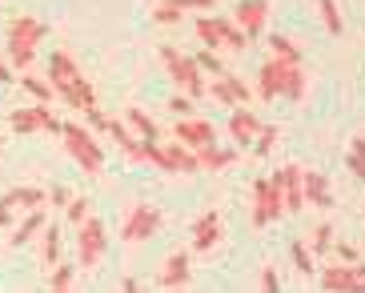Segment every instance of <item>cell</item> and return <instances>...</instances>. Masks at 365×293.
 I'll use <instances>...</instances> for the list:
<instances>
[{"mask_svg": "<svg viewBox=\"0 0 365 293\" xmlns=\"http://www.w3.org/2000/svg\"><path fill=\"white\" fill-rule=\"evenodd\" d=\"M4 225H12V213H9V209H0V229H4Z\"/></svg>", "mask_w": 365, "mask_h": 293, "instance_id": "obj_49", "label": "cell"}, {"mask_svg": "<svg viewBox=\"0 0 365 293\" xmlns=\"http://www.w3.org/2000/svg\"><path fill=\"white\" fill-rule=\"evenodd\" d=\"M125 125H129V133H137L140 141H157V120L145 117V109H125Z\"/></svg>", "mask_w": 365, "mask_h": 293, "instance_id": "obj_22", "label": "cell"}, {"mask_svg": "<svg viewBox=\"0 0 365 293\" xmlns=\"http://www.w3.org/2000/svg\"><path fill=\"white\" fill-rule=\"evenodd\" d=\"M345 161H349V169H354V177H357V181H365V161H361V157H354V153H349Z\"/></svg>", "mask_w": 365, "mask_h": 293, "instance_id": "obj_45", "label": "cell"}, {"mask_svg": "<svg viewBox=\"0 0 365 293\" xmlns=\"http://www.w3.org/2000/svg\"><path fill=\"white\" fill-rule=\"evenodd\" d=\"M277 289H281L277 269H273V265H265V269H261V293H277Z\"/></svg>", "mask_w": 365, "mask_h": 293, "instance_id": "obj_41", "label": "cell"}, {"mask_svg": "<svg viewBox=\"0 0 365 293\" xmlns=\"http://www.w3.org/2000/svg\"><path fill=\"white\" fill-rule=\"evenodd\" d=\"M229 21H233L245 36L261 33L265 21H269V0H237V12L229 16Z\"/></svg>", "mask_w": 365, "mask_h": 293, "instance_id": "obj_11", "label": "cell"}, {"mask_svg": "<svg viewBox=\"0 0 365 293\" xmlns=\"http://www.w3.org/2000/svg\"><path fill=\"white\" fill-rule=\"evenodd\" d=\"M173 113H181V117H193V97H185V93H177V97L169 101Z\"/></svg>", "mask_w": 365, "mask_h": 293, "instance_id": "obj_42", "label": "cell"}, {"mask_svg": "<svg viewBox=\"0 0 365 293\" xmlns=\"http://www.w3.org/2000/svg\"><path fill=\"white\" fill-rule=\"evenodd\" d=\"M21 85L29 88V93L41 101V105H48V97H53V85H48V81H41V76H24Z\"/></svg>", "mask_w": 365, "mask_h": 293, "instance_id": "obj_35", "label": "cell"}, {"mask_svg": "<svg viewBox=\"0 0 365 293\" xmlns=\"http://www.w3.org/2000/svg\"><path fill=\"white\" fill-rule=\"evenodd\" d=\"M333 250V229H329V221H322V225L313 229V245H309V253H329Z\"/></svg>", "mask_w": 365, "mask_h": 293, "instance_id": "obj_33", "label": "cell"}, {"mask_svg": "<svg viewBox=\"0 0 365 293\" xmlns=\"http://www.w3.org/2000/svg\"><path fill=\"white\" fill-rule=\"evenodd\" d=\"M285 217V197H281L277 177H257L253 181V225H269V221Z\"/></svg>", "mask_w": 365, "mask_h": 293, "instance_id": "obj_4", "label": "cell"}, {"mask_svg": "<svg viewBox=\"0 0 365 293\" xmlns=\"http://www.w3.org/2000/svg\"><path fill=\"white\" fill-rule=\"evenodd\" d=\"M48 201H53V205H56V209H65V205H68V201H73V193H68L65 185H53V189H48Z\"/></svg>", "mask_w": 365, "mask_h": 293, "instance_id": "obj_43", "label": "cell"}, {"mask_svg": "<svg viewBox=\"0 0 365 293\" xmlns=\"http://www.w3.org/2000/svg\"><path fill=\"white\" fill-rule=\"evenodd\" d=\"M120 293H140V285L133 282V277H125V282H120Z\"/></svg>", "mask_w": 365, "mask_h": 293, "instance_id": "obj_46", "label": "cell"}, {"mask_svg": "<svg viewBox=\"0 0 365 293\" xmlns=\"http://www.w3.org/2000/svg\"><path fill=\"white\" fill-rule=\"evenodd\" d=\"M261 125H265V120H261L257 113L241 109V105H237L233 117H229V133H233V141L241 145V149H245V145H253V137L261 133Z\"/></svg>", "mask_w": 365, "mask_h": 293, "instance_id": "obj_17", "label": "cell"}, {"mask_svg": "<svg viewBox=\"0 0 365 293\" xmlns=\"http://www.w3.org/2000/svg\"><path fill=\"white\" fill-rule=\"evenodd\" d=\"M9 81H12V68L4 65V61H0V85H9Z\"/></svg>", "mask_w": 365, "mask_h": 293, "instance_id": "obj_48", "label": "cell"}, {"mask_svg": "<svg viewBox=\"0 0 365 293\" xmlns=\"http://www.w3.org/2000/svg\"><path fill=\"white\" fill-rule=\"evenodd\" d=\"M48 193H44L41 185H21V189H9V193L0 197V209H24V213H33V209H44Z\"/></svg>", "mask_w": 365, "mask_h": 293, "instance_id": "obj_14", "label": "cell"}, {"mask_svg": "<svg viewBox=\"0 0 365 293\" xmlns=\"http://www.w3.org/2000/svg\"><path fill=\"white\" fill-rule=\"evenodd\" d=\"M221 241V213H201V217L193 221V253H209Z\"/></svg>", "mask_w": 365, "mask_h": 293, "instance_id": "obj_16", "label": "cell"}, {"mask_svg": "<svg viewBox=\"0 0 365 293\" xmlns=\"http://www.w3.org/2000/svg\"><path fill=\"white\" fill-rule=\"evenodd\" d=\"M333 250H337V257H341L345 265H357V245H349V241H337Z\"/></svg>", "mask_w": 365, "mask_h": 293, "instance_id": "obj_44", "label": "cell"}, {"mask_svg": "<svg viewBox=\"0 0 365 293\" xmlns=\"http://www.w3.org/2000/svg\"><path fill=\"white\" fill-rule=\"evenodd\" d=\"M349 153H354V157H361V161H365V137H357V141H354V149H349Z\"/></svg>", "mask_w": 365, "mask_h": 293, "instance_id": "obj_47", "label": "cell"}, {"mask_svg": "<svg viewBox=\"0 0 365 293\" xmlns=\"http://www.w3.org/2000/svg\"><path fill=\"white\" fill-rule=\"evenodd\" d=\"M269 53H273V61H281V65H301L297 44H293L289 36H281V33L269 36Z\"/></svg>", "mask_w": 365, "mask_h": 293, "instance_id": "obj_25", "label": "cell"}, {"mask_svg": "<svg viewBox=\"0 0 365 293\" xmlns=\"http://www.w3.org/2000/svg\"><path fill=\"white\" fill-rule=\"evenodd\" d=\"M173 137H177V145H185V149H201V145H213L217 129H213V120L209 117H185L173 125Z\"/></svg>", "mask_w": 365, "mask_h": 293, "instance_id": "obj_7", "label": "cell"}, {"mask_svg": "<svg viewBox=\"0 0 365 293\" xmlns=\"http://www.w3.org/2000/svg\"><path fill=\"white\" fill-rule=\"evenodd\" d=\"M53 93L68 101V109H81V113L97 109V88L88 85V76H81V73L68 76V81H61V85H53Z\"/></svg>", "mask_w": 365, "mask_h": 293, "instance_id": "obj_9", "label": "cell"}, {"mask_svg": "<svg viewBox=\"0 0 365 293\" xmlns=\"http://www.w3.org/2000/svg\"><path fill=\"white\" fill-rule=\"evenodd\" d=\"M289 257H293V265H297L305 277H317V269H313V253L305 250V241H293V245H289Z\"/></svg>", "mask_w": 365, "mask_h": 293, "instance_id": "obj_31", "label": "cell"}, {"mask_svg": "<svg viewBox=\"0 0 365 293\" xmlns=\"http://www.w3.org/2000/svg\"><path fill=\"white\" fill-rule=\"evenodd\" d=\"M53 293H68V289H53Z\"/></svg>", "mask_w": 365, "mask_h": 293, "instance_id": "obj_50", "label": "cell"}, {"mask_svg": "<svg viewBox=\"0 0 365 293\" xmlns=\"http://www.w3.org/2000/svg\"><path fill=\"white\" fill-rule=\"evenodd\" d=\"M285 197V213H301L305 209V193H301V165H285L281 173H273Z\"/></svg>", "mask_w": 365, "mask_h": 293, "instance_id": "obj_13", "label": "cell"}, {"mask_svg": "<svg viewBox=\"0 0 365 293\" xmlns=\"http://www.w3.org/2000/svg\"><path fill=\"white\" fill-rule=\"evenodd\" d=\"M41 261L44 265H61V229L48 225L41 237Z\"/></svg>", "mask_w": 365, "mask_h": 293, "instance_id": "obj_26", "label": "cell"}, {"mask_svg": "<svg viewBox=\"0 0 365 293\" xmlns=\"http://www.w3.org/2000/svg\"><path fill=\"white\" fill-rule=\"evenodd\" d=\"M277 137H281L277 125H261V133L253 137V153H257V157H269V153H273V145H277Z\"/></svg>", "mask_w": 365, "mask_h": 293, "instance_id": "obj_30", "label": "cell"}, {"mask_svg": "<svg viewBox=\"0 0 365 293\" xmlns=\"http://www.w3.org/2000/svg\"><path fill=\"white\" fill-rule=\"evenodd\" d=\"M289 68L297 65H281L269 56L265 65H261V76H257V97L261 101H273V97H285V81H289Z\"/></svg>", "mask_w": 365, "mask_h": 293, "instance_id": "obj_10", "label": "cell"}, {"mask_svg": "<svg viewBox=\"0 0 365 293\" xmlns=\"http://www.w3.org/2000/svg\"><path fill=\"white\" fill-rule=\"evenodd\" d=\"M165 153H169V173H197V157L193 149H185V145H165Z\"/></svg>", "mask_w": 365, "mask_h": 293, "instance_id": "obj_23", "label": "cell"}, {"mask_svg": "<svg viewBox=\"0 0 365 293\" xmlns=\"http://www.w3.org/2000/svg\"><path fill=\"white\" fill-rule=\"evenodd\" d=\"M193 61H197V68H201V73H213V76H221V73H225V65H221V56H217V53H209V48H205V53H197Z\"/></svg>", "mask_w": 365, "mask_h": 293, "instance_id": "obj_36", "label": "cell"}, {"mask_svg": "<svg viewBox=\"0 0 365 293\" xmlns=\"http://www.w3.org/2000/svg\"><path fill=\"white\" fill-rule=\"evenodd\" d=\"M12 129L16 133H36V129L61 133V120L48 113V105H33V109H16L12 113Z\"/></svg>", "mask_w": 365, "mask_h": 293, "instance_id": "obj_12", "label": "cell"}, {"mask_svg": "<svg viewBox=\"0 0 365 293\" xmlns=\"http://www.w3.org/2000/svg\"><path fill=\"white\" fill-rule=\"evenodd\" d=\"M317 12H322V21H325V33H333V36L345 33V21H341V12H337L333 0H317Z\"/></svg>", "mask_w": 365, "mask_h": 293, "instance_id": "obj_28", "label": "cell"}, {"mask_svg": "<svg viewBox=\"0 0 365 293\" xmlns=\"http://www.w3.org/2000/svg\"><path fill=\"white\" fill-rule=\"evenodd\" d=\"M185 12L177 9V4H169V0H157V9H153V24H161V29H173V24H181Z\"/></svg>", "mask_w": 365, "mask_h": 293, "instance_id": "obj_29", "label": "cell"}, {"mask_svg": "<svg viewBox=\"0 0 365 293\" xmlns=\"http://www.w3.org/2000/svg\"><path fill=\"white\" fill-rule=\"evenodd\" d=\"M44 221H48V213H44V209H33V213H24V221H21L16 229H12V245H16V250H21V245H29V241H33L36 233L44 229Z\"/></svg>", "mask_w": 365, "mask_h": 293, "instance_id": "obj_20", "label": "cell"}, {"mask_svg": "<svg viewBox=\"0 0 365 293\" xmlns=\"http://www.w3.org/2000/svg\"><path fill=\"white\" fill-rule=\"evenodd\" d=\"M61 137H65L68 157H73V161L81 165L88 177H101V173H105V149L97 145V137H93L85 125L68 120V125H61Z\"/></svg>", "mask_w": 365, "mask_h": 293, "instance_id": "obj_2", "label": "cell"}, {"mask_svg": "<svg viewBox=\"0 0 365 293\" xmlns=\"http://www.w3.org/2000/svg\"><path fill=\"white\" fill-rule=\"evenodd\" d=\"M221 44H225V48H233V53H249V36L241 33L229 16H221Z\"/></svg>", "mask_w": 365, "mask_h": 293, "instance_id": "obj_27", "label": "cell"}, {"mask_svg": "<svg viewBox=\"0 0 365 293\" xmlns=\"http://www.w3.org/2000/svg\"><path fill=\"white\" fill-rule=\"evenodd\" d=\"M48 285H53V289H68V285H73V265H53Z\"/></svg>", "mask_w": 365, "mask_h": 293, "instance_id": "obj_37", "label": "cell"}, {"mask_svg": "<svg viewBox=\"0 0 365 293\" xmlns=\"http://www.w3.org/2000/svg\"><path fill=\"white\" fill-rule=\"evenodd\" d=\"M209 93H213V101H221V105H229V109H237V101H233V93H229V85L217 76L213 85H209Z\"/></svg>", "mask_w": 365, "mask_h": 293, "instance_id": "obj_38", "label": "cell"}, {"mask_svg": "<svg viewBox=\"0 0 365 293\" xmlns=\"http://www.w3.org/2000/svg\"><path fill=\"white\" fill-rule=\"evenodd\" d=\"M101 257H105V225L88 217L76 225V261H81V269H93Z\"/></svg>", "mask_w": 365, "mask_h": 293, "instance_id": "obj_5", "label": "cell"}, {"mask_svg": "<svg viewBox=\"0 0 365 293\" xmlns=\"http://www.w3.org/2000/svg\"><path fill=\"white\" fill-rule=\"evenodd\" d=\"M325 293H365V265H329L322 273Z\"/></svg>", "mask_w": 365, "mask_h": 293, "instance_id": "obj_6", "label": "cell"}, {"mask_svg": "<svg viewBox=\"0 0 365 293\" xmlns=\"http://www.w3.org/2000/svg\"><path fill=\"white\" fill-rule=\"evenodd\" d=\"M285 97L289 101H301L305 97V68H289V81H285Z\"/></svg>", "mask_w": 365, "mask_h": 293, "instance_id": "obj_34", "label": "cell"}, {"mask_svg": "<svg viewBox=\"0 0 365 293\" xmlns=\"http://www.w3.org/2000/svg\"><path fill=\"white\" fill-rule=\"evenodd\" d=\"M301 193H305V205H317V209H333L329 177H325V173H313V169H301Z\"/></svg>", "mask_w": 365, "mask_h": 293, "instance_id": "obj_15", "label": "cell"}, {"mask_svg": "<svg viewBox=\"0 0 365 293\" xmlns=\"http://www.w3.org/2000/svg\"><path fill=\"white\" fill-rule=\"evenodd\" d=\"M81 68H76V61L68 53H53L48 56V85H61V81H68V76H76Z\"/></svg>", "mask_w": 365, "mask_h": 293, "instance_id": "obj_24", "label": "cell"}, {"mask_svg": "<svg viewBox=\"0 0 365 293\" xmlns=\"http://www.w3.org/2000/svg\"><path fill=\"white\" fill-rule=\"evenodd\" d=\"M169 4H177L181 12H189V9H193V12H213L217 0H169Z\"/></svg>", "mask_w": 365, "mask_h": 293, "instance_id": "obj_40", "label": "cell"}, {"mask_svg": "<svg viewBox=\"0 0 365 293\" xmlns=\"http://www.w3.org/2000/svg\"><path fill=\"white\" fill-rule=\"evenodd\" d=\"M185 282H189V253H173V257L165 261V269H161V285L181 289Z\"/></svg>", "mask_w": 365, "mask_h": 293, "instance_id": "obj_21", "label": "cell"}, {"mask_svg": "<svg viewBox=\"0 0 365 293\" xmlns=\"http://www.w3.org/2000/svg\"><path fill=\"white\" fill-rule=\"evenodd\" d=\"M48 36V24L41 16H16L9 24V61L12 68H29L36 61V48Z\"/></svg>", "mask_w": 365, "mask_h": 293, "instance_id": "obj_1", "label": "cell"}, {"mask_svg": "<svg viewBox=\"0 0 365 293\" xmlns=\"http://www.w3.org/2000/svg\"><path fill=\"white\" fill-rule=\"evenodd\" d=\"M221 81H225V85H229V93H233V101H237V105H245V101H249V88L241 85L237 76H229V73H221Z\"/></svg>", "mask_w": 365, "mask_h": 293, "instance_id": "obj_39", "label": "cell"}, {"mask_svg": "<svg viewBox=\"0 0 365 293\" xmlns=\"http://www.w3.org/2000/svg\"><path fill=\"white\" fill-rule=\"evenodd\" d=\"M65 213H68V221H73V225H81V221L93 217V201H88V197H73V201L65 205Z\"/></svg>", "mask_w": 365, "mask_h": 293, "instance_id": "obj_32", "label": "cell"}, {"mask_svg": "<svg viewBox=\"0 0 365 293\" xmlns=\"http://www.w3.org/2000/svg\"><path fill=\"white\" fill-rule=\"evenodd\" d=\"M161 61H165V68H169V76L177 81V85H181V93H185V97L201 101L205 93H209V85H205V76H201V68H197V61H193V56L177 53L173 44H161Z\"/></svg>", "mask_w": 365, "mask_h": 293, "instance_id": "obj_3", "label": "cell"}, {"mask_svg": "<svg viewBox=\"0 0 365 293\" xmlns=\"http://www.w3.org/2000/svg\"><path fill=\"white\" fill-rule=\"evenodd\" d=\"M193 29H197V41H201L209 53L225 48V44H221V16H209V12H205V16H197V21H193Z\"/></svg>", "mask_w": 365, "mask_h": 293, "instance_id": "obj_19", "label": "cell"}, {"mask_svg": "<svg viewBox=\"0 0 365 293\" xmlns=\"http://www.w3.org/2000/svg\"><path fill=\"white\" fill-rule=\"evenodd\" d=\"M157 229H161V213L153 205H137L129 213V221H125V229H120V237L129 241V245H140V241H149Z\"/></svg>", "mask_w": 365, "mask_h": 293, "instance_id": "obj_8", "label": "cell"}, {"mask_svg": "<svg viewBox=\"0 0 365 293\" xmlns=\"http://www.w3.org/2000/svg\"><path fill=\"white\" fill-rule=\"evenodd\" d=\"M193 157H197V169H209V173L237 161L233 149H217V145H201V149H193Z\"/></svg>", "mask_w": 365, "mask_h": 293, "instance_id": "obj_18", "label": "cell"}]
</instances>
